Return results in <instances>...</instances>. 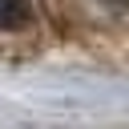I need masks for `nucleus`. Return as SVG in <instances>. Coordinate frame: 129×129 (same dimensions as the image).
I'll list each match as a JSON object with an SVG mask.
<instances>
[{"instance_id":"2","label":"nucleus","mask_w":129,"mask_h":129,"mask_svg":"<svg viewBox=\"0 0 129 129\" xmlns=\"http://www.w3.org/2000/svg\"><path fill=\"white\" fill-rule=\"evenodd\" d=\"M105 4H117V8H121V4H129V0H105Z\"/></svg>"},{"instance_id":"1","label":"nucleus","mask_w":129,"mask_h":129,"mask_svg":"<svg viewBox=\"0 0 129 129\" xmlns=\"http://www.w3.org/2000/svg\"><path fill=\"white\" fill-rule=\"evenodd\" d=\"M28 20V0H0V28H16Z\"/></svg>"}]
</instances>
